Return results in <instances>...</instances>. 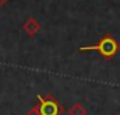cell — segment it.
I'll use <instances>...</instances> for the list:
<instances>
[{"mask_svg":"<svg viewBox=\"0 0 120 115\" xmlns=\"http://www.w3.org/2000/svg\"><path fill=\"white\" fill-rule=\"evenodd\" d=\"M25 115H41V112H39V107H38V104L36 105H34L32 108H31L30 111H27V114Z\"/></svg>","mask_w":120,"mask_h":115,"instance_id":"5b68a950","label":"cell"},{"mask_svg":"<svg viewBox=\"0 0 120 115\" xmlns=\"http://www.w3.org/2000/svg\"><path fill=\"white\" fill-rule=\"evenodd\" d=\"M7 1H8V0H0V7H1V6H4Z\"/></svg>","mask_w":120,"mask_h":115,"instance_id":"8992f818","label":"cell"},{"mask_svg":"<svg viewBox=\"0 0 120 115\" xmlns=\"http://www.w3.org/2000/svg\"><path fill=\"white\" fill-rule=\"evenodd\" d=\"M81 52H87V51H96L99 52V55L105 59H110L119 52V44L117 41L110 37V35H105L102 37L95 45H88V46H81L80 48Z\"/></svg>","mask_w":120,"mask_h":115,"instance_id":"6da1fadb","label":"cell"},{"mask_svg":"<svg viewBox=\"0 0 120 115\" xmlns=\"http://www.w3.org/2000/svg\"><path fill=\"white\" fill-rule=\"evenodd\" d=\"M22 28H24L25 32H27L28 37H34V35H36V34L39 32L41 24H39V21H38L35 17H30V18H27V21L24 23Z\"/></svg>","mask_w":120,"mask_h":115,"instance_id":"3957f363","label":"cell"},{"mask_svg":"<svg viewBox=\"0 0 120 115\" xmlns=\"http://www.w3.org/2000/svg\"><path fill=\"white\" fill-rule=\"evenodd\" d=\"M38 107L41 115H61L64 108L59 103V100L50 94L42 97L38 95Z\"/></svg>","mask_w":120,"mask_h":115,"instance_id":"7a4b0ae2","label":"cell"},{"mask_svg":"<svg viewBox=\"0 0 120 115\" xmlns=\"http://www.w3.org/2000/svg\"><path fill=\"white\" fill-rule=\"evenodd\" d=\"M68 115H87V110L81 103H75L68 110Z\"/></svg>","mask_w":120,"mask_h":115,"instance_id":"277c9868","label":"cell"}]
</instances>
